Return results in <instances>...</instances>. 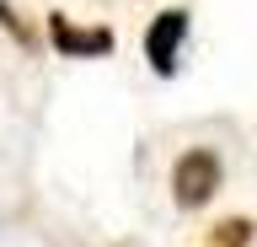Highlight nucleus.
<instances>
[{
    "label": "nucleus",
    "instance_id": "1",
    "mask_svg": "<svg viewBox=\"0 0 257 247\" xmlns=\"http://www.w3.org/2000/svg\"><path fill=\"white\" fill-rule=\"evenodd\" d=\"M220 183H225L220 150L193 145V150H182V156L172 161V204L177 210H204L209 199L220 194Z\"/></svg>",
    "mask_w": 257,
    "mask_h": 247
},
{
    "label": "nucleus",
    "instance_id": "2",
    "mask_svg": "<svg viewBox=\"0 0 257 247\" xmlns=\"http://www.w3.org/2000/svg\"><path fill=\"white\" fill-rule=\"evenodd\" d=\"M188 33H193V17L182 11V6H172V11L150 17V27H145V65L156 70L161 81H172V75H177V59H182Z\"/></svg>",
    "mask_w": 257,
    "mask_h": 247
},
{
    "label": "nucleus",
    "instance_id": "3",
    "mask_svg": "<svg viewBox=\"0 0 257 247\" xmlns=\"http://www.w3.org/2000/svg\"><path fill=\"white\" fill-rule=\"evenodd\" d=\"M48 43H54V54H64V59H107L112 54V27H80V22H70L64 11H48Z\"/></svg>",
    "mask_w": 257,
    "mask_h": 247
},
{
    "label": "nucleus",
    "instance_id": "4",
    "mask_svg": "<svg viewBox=\"0 0 257 247\" xmlns=\"http://www.w3.org/2000/svg\"><path fill=\"white\" fill-rule=\"evenodd\" d=\"M252 236H257V220H252V215H225L220 226H209L204 247H252Z\"/></svg>",
    "mask_w": 257,
    "mask_h": 247
},
{
    "label": "nucleus",
    "instance_id": "5",
    "mask_svg": "<svg viewBox=\"0 0 257 247\" xmlns=\"http://www.w3.org/2000/svg\"><path fill=\"white\" fill-rule=\"evenodd\" d=\"M0 27H6V33H11L16 43H22V49H32V43H38V33H32L27 22H22V11H16L11 0H0Z\"/></svg>",
    "mask_w": 257,
    "mask_h": 247
}]
</instances>
